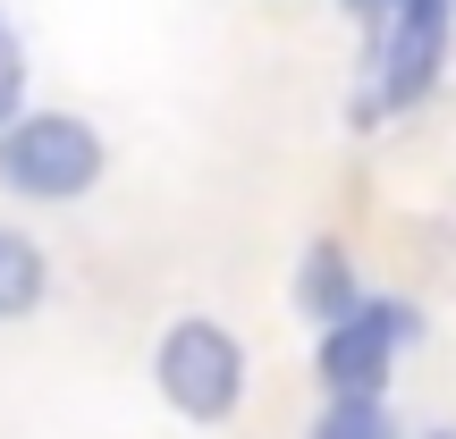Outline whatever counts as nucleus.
<instances>
[{
    "label": "nucleus",
    "instance_id": "423d86ee",
    "mask_svg": "<svg viewBox=\"0 0 456 439\" xmlns=\"http://www.w3.org/2000/svg\"><path fill=\"white\" fill-rule=\"evenodd\" d=\"M51 271H43V245H26L17 228H0V321H26L43 305Z\"/></svg>",
    "mask_w": 456,
    "mask_h": 439
},
{
    "label": "nucleus",
    "instance_id": "9d476101",
    "mask_svg": "<svg viewBox=\"0 0 456 439\" xmlns=\"http://www.w3.org/2000/svg\"><path fill=\"white\" fill-rule=\"evenodd\" d=\"M423 439H456V431H423Z\"/></svg>",
    "mask_w": 456,
    "mask_h": 439
},
{
    "label": "nucleus",
    "instance_id": "0eeeda50",
    "mask_svg": "<svg viewBox=\"0 0 456 439\" xmlns=\"http://www.w3.org/2000/svg\"><path fill=\"white\" fill-rule=\"evenodd\" d=\"M313 439H397L380 397H330V414L313 423Z\"/></svg>",
    "mask_w": 456,
    "mask_h": 439
},
{
    "label": "nucleus",
    "instance_id": "20e7f679",
    "mask_svg": "<svg viewBox=\"0 0 456 439\" xmlns=\"http://www.w3.org/2000/svg\"><path fill=\"white\" fill-rule=\"evenodd\" d=\"M406 338H423V313L397 305V296H363L355 321H338L322 338V380L330 397H380V380H389V355Z\"/></svg>",
    "mask_w": 456,
    "mask_h": 439
},
{
    "label": "nucleus",
    "instance_id": "39448f33",
    "mask_svg": "<svg viewBox=\"0 0 456 439\" xmlns=\"http://www.w3.org/2000/svg\"><path fill=\"white\" fill-rule=\"evenodd\" d=\"M296 296H305V313H322L330 329L363 313V296H355V279H346L338 245H313V254H305V279H296Z\"/></svg>",
    "mask_w": 456,
    "mask_h": 439
},
{
    "label": "nucleus",
    "instance_id": "1a4fd4ad",
    "mask_svg": "<svg viewBox=\"0 0 456 439\" xmlns=\"http://www.w3.org/2000/svg\"><path fill=\"white\" fill-rule=\"evenodd\" d=\"M346 9H355V17H372V26H389V17L406 9V0H346Z\"/></svg>",
    "mask_w": 456,
    "mask_h": 439
},
{
    "label": "nucleus",
    "instance_id": "6e6552de",
    "mask_svg": "<svg viewBox=\"0 0 456 439\" xmlns=\"http://www.w3.org/2000/svg\"><path fill=\"white\" fill-rule=\"evenodd\" d=\"M26 118V51H17V26L0 17V135Z\"/></svg>",
    "mask_w": 456,
    "mask_h": 439
},
{
    "label": "nucleus",
    "instance_id": "f03ea898",
    "mask_svg": "<svg viewBox=\"0 0 456 439\" xmlns=\"http://www.w3.org/2000/svg\"><path fill=\"white\" fill-rule=\"evenodd\" d=\"M102 178V135L68 110H34L0 135V186L26 203H68Z\"/></svg>",
    "mask_w": 456,
    "mask_h": 439
},
{
    "label": "nucleus",
    "instance_id": "7ed1b4c3",
    "mask_svg": "<svg viewBox=\"0 0 456 439\" xmlns=\"http://www.w3.org/2000/svg\"><path fill=\"white\" fill-rule=\"evenodd\" d=\"M448 17H456V0H406V9L380 26V60H372V85H363L355 118L414 110V102L431 93V77H440V60H448Z\"/></svg>",
    "mask_w": 456,
    "mask_h": 439
},
{
    "label": "nucleus",
    "instance_id": "f257e3e1",
    "mask_svg": "<svg viewBox=\"0 0 456 439\" xmlns=\"http://www.w3.org/2000/svg\"><path fill=\"white\" fill-rule=\"evenodd\" d=\"M152 380H161V397L186 423H228V414L245 406V346L228 338L220 321L186 313V321H169L161 346H152Z\"/></svg>",
    "mask_w": 456,
    "mask_h": 439
}]
</instances>
